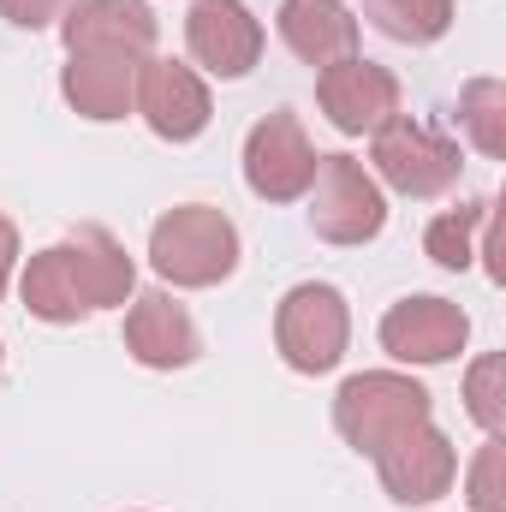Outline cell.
<instances>
[{"instance_id":"cell-1","label":"cell","mask_w":506,"mask_h":512,"mask_svg":"<svg viewBox=\"0 0 506 512\" xmlns=\"http://www.w3.org/2000/svg\"><path fill=\"white\" fill-rule=\"evenodd\" d=\"M239 256H245L239 227L215 203H179V209H167L149 227V268L167 286H185V292H203V286L233 280Z\"/></svg>"},{"instance_id":"cell-8","label":"cell","mask_w":506,"mask_h":512,"mask_svg":"<svg viewBox=\"0 0 506 512\" xmlns=\"http://www.w3.org/2000/svg\"><path fill=\"white\" fill-rule=\"evenodd\" d=\"M465 340H471V316L441 292H411V298L387 304V316H381V352L393 364H417V370L453 364L465 352Z\"/></svg>"},{"instance_id":"cell-23","label":"cell","mask_w":506,"mask_h":512,"mask_svg":"<svg viewBox=\"0 0 506 512\" xmlns=\"http://www.w3.org/2000/svg\"><path fill=\"white\" fill-rule=\"evenodd\" d=\"M66 12H72V0H0V18L18 30H60Z\"/></svg>"},{"instance_id":"cell-12","label":"cell","mask_w":506,"mask_h":512,"mask_svg":"<svg viewBox=\"0 0 506 512\" xmlns=\"http://www.w3.org/2000/svg\"><path fill=\"white\" fill-rule=\"evenodd\" d=\"M126 352L143 370H191L203 358V334H197L191 310L167 286H155V292H131Z\"/></svg>"},{"instance_id":"cell-4","label":"cell","mask_w":506,"mask_h":512,"mask_svg":"<svg viewBox=\"0 0 506 512\" xmlns=\"http://www.w3.org/2000/svg\"><path fill=\"white\" fill-rule=\"evenodd\" d=\"M459 143L447 131H435L429 120H411V114H393L387 126L370 137V173L376 185L411 197V203H429L441 191L459 185Z\"/></svg>"},{"instance_id":"cell-20","label":"cell","mask_w":506,"mask_h":512,"mask_svg":"<svg viewBox=\"0 0 506 512\" xmlns=\"http://www.w3.org/2000/svg\"><path fill=\"white\" fill-rule=\"evenodd\" d=\"M459 131L483 161H506V84L501 78H471L459 90Z\"/></svg>"},{"instance_id":"cell-17","label":"cell","mask_w":506,"mask_h":512,"mask_svg":"<svg viewBox=\"0 0 506 512\" xmlns=\"http://www.w3.org/2000/svg\"><path fill=\"white\" fill-rule=\"evenodd\" d=\"M18 298H24V310H30L36 322H48V328H78V322L96 316V310L84 304V286H78V274H72L66 245H48V251H36L24 262Z\"/></svg>"},{"instance_id":"cell-24","label":"cell","mask_w":506,"mask_h":512,"mask_svg":"<svg viewBox=\"0 0 506 512\" xmlns=\"http://www.w3.org/2000/svg\"><path fill=\"white\" fill-rule=\"evenodd\" d=\"M12 274H18V227H12V215H0V298L12 286Z\"/></svg>"},{"instance_id":"cell-6","label":"cell","mask_w":506,"mask_h":512,"mask_svg":"<svg viewBox=\"0 0 506 512\" xmlns=\"http://www.w3.org/2000/svg\"><path fill=\"white\" fill-rule=\"evenodd\" d=\"M239 161H245L251 197H262V203H298L310 191V179H316V143H310V131L292 108L262 114L251 137H245Z\"/></svg>"},{"instance_id":"cell-15","label":"cell","mask_w":506,"mask_h":512,"mask_svg":"<svg viewBox=\"0 0 506 512\" xmlns=\"http://www.w3.org/2000/svg\"><path fill=\"white\" fill-rule=\"evenodd\" d=\"M274 30L316 72L334 66V60H346V54H358V12L346 0H280Z\"/></svg>"},{"instance_id":"cell-18","label":"cell","mask_w":506,"mask_h":512,"mask_svg":"<svg viewBox=\"0 0 506 512\" xmlns=\"http://www.w3.org/2000/svg\"><path fill=\"white\" fill-rule=\"evenodd\" d=\"M364 18L387 42L429 48V42H441L453 30V0H364Z\"/></svg>"},{"instance_id":"cell-9","label":"cell","mask_w":506,"mask_h":512,"mask_svg":"<svg viewBox=\"0 0 506 512\" xmlns=\"http://www.w3.org/2000/svg\"><path fill=\"white\" fill-rule=\"evenodd\" d=\"M316 102H322L328 126L340 131V137H376L399 114V78L381 60L346 54V60H334V66L316 72Z\"/></svg>"},{"instance_id":"cell-3","label":"cell","mask_w":506,"mask_h":512,"mask_svg":"<svg viewBox=\"0 0 506 512\" xmlns=\"http://www.w3.org/2000/svg\"><path fill=\"white\" fill-rule=\"evenodd\" d=\"M352 346V304L340 286L328 280H298L280 304H274V352L286 358V370L298 376H328L340 370Z\"/></svg>"},{"instance_id":"cell-19","label":"cell","mask_w":506,"mask_h":512,"mask_svg":"<svg viewBox=\"0 0 506 512\" xmlns=\"http://www.w3.org/2000/svg\"><path fill=\"white\" fill-rule=\"evenodd\" d=\"M489 209H495V197H477V203H459V209L435 215V221H429V233H423L429 262H435V268H447V274L471 268V262H477V239H483Z\"/></svg>"},{"instance_id":"cell-2","label":"cell","mask_w":506,"mask_h":512,"mask_svg":"<svg viewBox=\"0 0 506 512\" xmlns=\"http://www.w3.org/2000/svg\"><path fill=\"white\" fill-rule=\"evenodd\" d=\"M429 417H435L429 387L411 382L405 370H364V376H346L334 393V429L364 459H376L387 441H399L405 429H417Z\"/></svg>"},{"instance_id":"cell-16","label":"cell","mask_w":506,"mask_h":512,"mask_svg":"<svg viewBox=\"0 0 506 512\" xmlns=\"http://www.w3.org/2000/svg\"><path fill=\"white\" fill-rule=\"evenodd\" d=\"M60 245L72 256V274H78L90 310H120V304H131V292H137V262L126 256V245H120L108 227L84 221V227H72Z\"/></svg>"},{"instance_id":"cell-21","label":"cell","mask_w":506,"mask_h":512,"mask_svg":"<svg viewBox=\"0 0 506 512\" xmlns=\"http://www.w3.org/2000/svg\"><path fill=\"white\" fill-rule=\"evenodd\" d=\"M465 411L483 435H506V358L501 352H483L471 370H465Z\"/></svg>"},{"instance_id":"cell-7","label":"cell","mask_w":506,"mask_h":512,"mask_svg":"<svg viewBox=\"0 0 506 512\" xmlns=\"http://www.w3.org/2000/svg\"><path fill=\"white\" fill-rule=\"evenodd\" d=\"M131 114L155 131L161 143H197L209 131V120H215V96H209V84H203L197 66L149 54L137 66V102H131Z\"/></svg>"},{"instance_id":"cell-5","label":"cell","mask_w":506,"mask_h":512,"mask_svg":"<svg viewBox=\"0 0 506 512\" xmlns=\"http://www.w3.org/2000/svg\"><path fill=\"white\" fill-rule=\"evenodd\" d=\"M310 233L322 245H370L387 227V191L376 173L352 155H316V179H310Z\"/></svg>"},{"instance_id":"cell-10","label":"cell","mask_w":506,"mask_h":512,"mask_svg":"<svg viewBox=\"0 0 506 512\" xmlns=\"http://www.w3.org/2000/svg\"><path fill=\"white\" fill-rule=\"evenodd\" d=\"M376 477L399 507H429V501H441V495L453 489V477H459V447H453L447 429L429 417V423H417V429H405L399 441L381 447Z\"/></svg>"},{"instance_id":"cell-14","label":"cell","mask_w":506,"mask_h":512,"mask_svg":"<svg viewBox=\"0 0 506 512\" xmlns=\"http://www.w3.org/2000/svg\"><path fill=\"white\" fill-rule=\"evenodd\" d=\"M137 66L131 54H66L60 66V96L78 120H96V126H114L126 120L131 102H137Z\"/></svg>"},{"instance_id":"cell-22","label":"cell","mask_w":506,"mask_h":512,"mask_svg":"<svg viewBox=\"0 0 506 512\" xmlns=\"http://www.w3.org/2000/svg\"><path fill=\"white\" fill-rule=\"evenodd\" d=\"M465 501H471V512H506V441L501 435H483V447L471 459V477H465Z\"/></svg>"},{"instance_id":"cell-11","label":"cell","mask_w":506,"mask_h":512,"mask_svg":"<svg viewBox=\"0 0 506 512\" xmlns=\"http://www.w3.org/2000/svg\"><path fill=\"white\" fill-rule=\"evenodd\" d=\"M185 48L209 78H251L262 60V18L245 0H191Z\"/></svg>"},{"instance_id":"cell-13","label":"cell","mask_w":506,"mask_h":512,"mask_svg":"<svg viewBox=\"0 0 506 512\" xmlns=\"http://www.w3.org/2000/svg\"><path fill=\"white\" fill-rule=\"evenodd\" d=\"M155 36H161V18L149 12V0H72V12L60 18L66 54H131V60H149Z\"/></svg>"}]
</instances>
